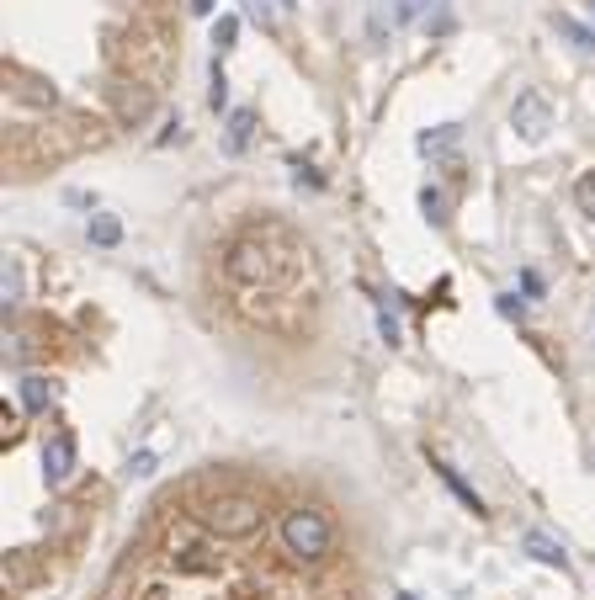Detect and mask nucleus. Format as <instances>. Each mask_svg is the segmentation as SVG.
I'll return each instance as SVG.
<instances>
[{"mask_svg":"<svg viewBox=\"0 0 595 600\" xmlns=\"http://www.w3.org/2000/svg\"><path fill=\"white\" fill-rule=\"evenodd\" d=\"M277 542H282V553L293 558L298 569H314V563H325L335 553V521L319 505H298V510H287V516H282Z\"/></svg>","mask_w":595,"mask_h":600,"instance_id":"f257e3e1","label":"nucleus"},{"mask_svg":"<svg viewBox=\"0 0 595 600\" xmlns=\"http://www.w3.org/2000/svg\"><path fill=\"white\" fill-rule=\"evenodd\" d=\"M197 521L208 526L218 542H250L255 531L266 526V505L255 500V494L229 489V494H213V500L197 510Z\"/></svg>","mask_w":595,"mask_h":600,"instance_id":"f03ea898","label":"nucleus"},{"mask_svg":"<svg viewBox=\"0 0 595 600\" xmlns=\"http://www.w3.org/2000/svg\"><path fill=\"white\" fill-rule=\"evenodd\" d=\"M170 569L197 574V579L218 574V542H213V531L202 521H181L176 531H170Z\"/></svg>","mask_w":595,"mask_h":600,"instance_id":"7ed1b4c3","label":"nucleus"},{"mask_svg":"<svg viewBox=\"0 0 595 600\" xmlns=\"http://www.w3.org/2000/svg\"><path fill=\"white\" fill-rule=\"evenodd\" d=\"M229 282L234 287H271L277 282V255H271L261 239H240V245L229 250Z\"/></svg>","mask_w":595,"mask_h":600,"instance_id":"20e7f679","label":"nucleus"},{"mask_svg":"<svg viewBox=\"0 0 595 600\" xmlns=\"http://www.w3.org/2000/svg\"><path fill=\"white\" fill-rule=\"evenodd\" d=\"M510 128H516L526 144H542V139H548V128H553V107H548V96L521 91V96H516V107H510Z\"/></svg>","mask_w":595,"mask_h":600,"instance_id":"39448f33","label":"nucleus"},{"mask_svg":"<svg viewBox=\"0 0 595 600\" xmlns=\"http://www.w3.org/2000/svg\"><path fill=\"white\" fill-rule=\"evenodd\" d=\"M70 478H75V436L59 431V436L43 441V484L48 489H64Z\"/></svg>","mask_w":595,"mask_h":600,"instance_id":"423d86ee","label":"nucleus"},{"mask_svg":"<svg viewBox=\"0 0 595 600\" xmlns=\"http://www.w3.org/2000/svg\"><path fill=\"white\" fill-rule=\"evenodd\" d=\"M394 27H399V11L388 6V0H372V11H367V48H372V54H383V48H388Z\"/></svg>","mask_w":595,"mask_h":600,"instance_id":"0eeeda50","label":"nucleus"},{"mask_svg":"<svg viewBox=\"0 0 595 600\" xmlns=\"http://www.w3.org/2000/svg\"><path fill=\"white\" fill-rule=\"evenodd\" d=\"M16 388H22V409H27V415H48V409L59 404V388L48 383V377H38V372H27Z\"/></svg>","mask_w":595,"mask_h":600,"instance_id":"6e6552de","label":"nucleus"},{"mask_svg":"<svg viewBox=\"0 0 595 600\" xmlns=\"http://www.w3.org/2000/svg\"><path fill=\"white\" fill-rule=\"evenodd\" d=\"M521 547H526V553H532L537 563H548V569L569 574V553H564V547H558V542L548 537V531H526V537H521Z\"/></svg>","mask_w":595,"mask_h":600,"instance_id":"1a4fd4ad","label":"nucleus"},{"mask_svg":"<svg viewBox=\"0 0 595 600\" xmlns=\"http://www.w3.org/2000/svg\"><path fill=\"white\" fill-rule=\"evenodd\" d=\"M420 213L431 229H447L452 224V197L441 192V186H420Z\"/></svg>","mask_w":595,"mask_h":600,"instance_id":"9d476101","label":"nucleus"},{"mask_svg":"<svg viewBox=\"0 0 595 600\" xmlns=\"http://www.w3.org/2000/svg\"><path fill=\"white\" fill-rule=\"evenodd\" d=\"M250 139H255V112H250V107L229 112V133H224V149H229V154H245V149H250Z\"/></svg>","mask_w":595,"mask_h":600,"instance_id":"9b49d317","label":"nucleus"},{"mask_svg":"<svg viewBox=\"0 0 595 600\" xmlns=\"http://www.w3.org/2000/svg\"><path fill=\"white\" fill-rule=\"evenodd\" d=\"M420 154H431V160H447V154L457 149V128L452 123H441V128H425L420 139H415Z\"/></svg>","mask_w":595,"mask_h":600,"instance_id":"f8f14e48","label":"nucleus"},{"mask_svg":"<svg viewBox=\"0 0 595 600\" xmlns=\"http://www.w3.org/2000/svg\"><path fill=\"white\" fill-rule=\"evenodd\" d=\"M85 234H91V245H96V250H117V245H123V224H117L112 213H91Z\"/></svg>","mask_w":595,"mask_h":600,"instance_id":"ddd939ff","label":"nucleus"},{"mask_svg":"<svg viewBox=\"0 0 595 600\" xmlns=\"http://www.w3.org/2000/svg\"><path fill=\"white\" fill-rule=\"evenodd\" d=\"M420 32H425V38H452V32H457V16H452L447 0H431V11L420 16Z\"/></svg>","mask_w":595,"mask_h":600,"instance_id":"4468645a","label":"nucleus"},{"mask_svg":"<svg viewBox=\"0 0 595 600\" xmlns=\"http://www.w3.org/2000/svg\"><path fill=\"white\" fill-rule=\"evenodd\" d=\"M553 32H558V38H569L580 54H595V27L574 22V16H553Z\"/></svg>","mask_w":595,"mask_h":600,"instance_id":"2eb2a0df","label":"nucleus"},{"mask_svg":"<svg viewBox=\"0 0 595 600\" xmlns=\"http://www.w3.org/2000/svg\"><path fill=\"white\" fill-rule=\"evenodd\" d=\"M436 473H441V484H447V489L457 494V500H463V505L473 510V516H489V510H484V500H479V494H473V489L463 484V478H457V468H447V462H436Z\"/></svg>","mask_w":595,"mask_h":600,"instance_id":"dca6fc26","label":"nucleus"},{"mask_svg":"<svg viewBox=\"0 0 595 600\" xmlns=\"http://www.w3.org/2000/svg\"><path fill=\"white\" fill-rule=\"evenodd\" d=\"M117 107H123V117H133V123H144L149 107H155V96H149V85H133V91H123Z\"/></svg>","mask_w":595,"mask_h":600,"instance_id":"f3484780","label":"nucleus"},{"mask_svg":"<svg viewBox=\"0 0 595 600\" xmlns=\"http://www.w3.org/2000/svg\"><path fill=\"white\" fill-rule=\"evenodd\" d=\"M245 16H250V22H261L266 32H282V6H277V0H245Z\"/></svg>","mask_w":595,"mask_h":600,"instance_id":"a211bd4d","label":"nucleus"},{"mask_svg":"<svg viewBox=\"0 0 595 600\" xmlns=\"http://www.w3.org/2000/svg\"><path fill=\"white\" fill-rule=\"evenodd\" d=\"M234 43H240V16H218V22H213V54L224 59Z\"/></svg>","mask_w":595,"mask_h":600,"instance_id":"6ab92c4d","label":"nucleus"},{"mask_svg":"<svg viewBox=\"0 0 595 600\" xmlns=\"http://www.w3.org/2000/svg\"><path fill=\"white\" fill-rule=\"evenodd\" d=\"M208 101H213V112H229V80H224V64H218V54H213V91H208Z\"/></svg>","mask_w":595,"mask_h":600,"instance_id":"aec40b11","label":"nucleus"},{"mask_svg":"<svg viewBox=\"0 0 595 600\" xmlns=\"http://www.w3.org/2000/svg\"><path fill=\"white\" fill-rule=\"evenodd\" d=\"M574 202H580V213H585V218H595V170L574 181Z\"/></svg>","mask_w":595,"mask_h":600,"instance_id":"412c9836","label":"nucleus"},{"mask_svg":"<svg viewBox=\"0 0 595 600\" xmlns=\"http://www.w3.org/2000/svg\"><path fill=\"white\" fill-rule=\"evenodd\" d=\"M0 293H6V308L22 303V266H16V261H6V282H0Z\"/></svg>","mask_w":595,"mask_h":600,"instance_id":"4be33fe9","label":"nucleus"},{"mask_svg":"<svg viewBox=\"0 0 595 600\" xmlns=\"http://www.w3.org/2000/svg\"><path fill=\"white\" fill-rule=\"evenodd\" d=\"M394 11H399V22H420V16L431 11V0H399Z\"/></svg>","mask_w":595,"mask_h":600,"instance_id":"5701e85b","label":"nucleus"},{"mask_svg":"<svg viewBox=\"0 0 595 600\" xmlns=\"http://www.w3.org/2000/svg\"><path fill=\"white\" fill-rule=\"evenodd\" d=\"M128 473L133 478H149V473H155V452H139V457L128 462Z\"/></svg>","mask_w":595,"mask_h":600,"instance_id":"b1692460","label":"nucleus"},{"mask_svg":"<svg viewBox=\"0 0 595 600\" xmlns=\"http://www.w3.org/2000/svg\"><path fill=\"white\" fill-rule=\"evenodd\" d=\"M521 293L526 298H542V277H537V271H521Z\"/></svg>","mask_w":595,"mask_h":600,"instance_id":"393cba45","label":"nucleus"},{"mask_svg":"<svg viewBox=\"0 0 595 600\" xmlns=\"http://www.w3.org/2000/svg\"><path fill=\"white\" fill-rule=\"evenodd\" d=\"M378 330H383V340H388V346L399 340V324H394V314H378Z\"/></svg>","mask_w":595,"mask_h":600,"instance_id":"a878e982","label":"nucleus"},{"mask_svg":"<svg viewBox=\"0 0 595 600\" xmlns=\"http://www.w3.org/2000/svg\"><path fill=\"white\" fill-rule=\"evenodd\" d=\"M500 314H505V319H521V298L505 293V298H500Z\"/></svg>","mask_w":595,"mask_h":600,"instance_id":"bb28decb","label":"nucleus"},{"mask_svg":"<svg viewBox=\"0 0 595 600\" xmlns=\"http://www.w3.org/2000/svg\"><path fill=\"white\" fill-rule=\"evenodd\" d=\"M192 11H197V16H208V11H213V0H192Z\"/></svg>","mask_w":595,"mask_h":600,"instance_id":"cd10ccee","label":"nucleus"},{"mask_svg":"<svg viewBox=\"0 0 595 600\" xmlns=\"http://www.w3.org/2000/svg\"><path fill=\"white\" fill-rule=\"evenodd\" d=\"M277 6H282V11H293V6H298V0H277Z\"/></svg>","mask_w":595,"mask_h":600,"instance_id":"c85d7f7f","label":"nucleus"},{"mask_svg":"<svg viewBox=\"0 0 595 600\" xmlns=\"http://www.w3.org/2000/svg\"><path fill=\"white\" fill-rule=\"evenodd\" d=\"M590 11H595V0H590Z\"/></svg>","mask_w":595,"mask_h":600,"instance_id":"c756f323","label":"nucleus"}]
</instances>
